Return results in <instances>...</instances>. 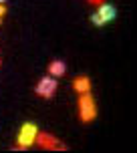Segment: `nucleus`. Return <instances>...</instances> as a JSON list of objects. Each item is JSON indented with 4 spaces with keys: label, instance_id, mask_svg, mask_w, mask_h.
Wrapping results in <instances>:
<instances>
[{
    "label": "nucleus",
    "instance_id": "1",
    "mask_svg": "<svg viewBox=\"0 0 137 153\" xmlns=\"http://www.w3.org/2000/svg\"><path fill=\"white\" fill-rule=\"evenodd\" d=\"M77 111H79V119L83 123H91L97 117V103L93 99L91 93H83L79 101H77Z\"/></svg>",
    "mask_w": 137,
    "mask_h": 153
},
{
    "label": "nucleus",
    "instance_id": "2",
    "mask_svg": "<svg viewBox=\"0 0 137 153\" xmlns=\"http://www.w3.org/2000/svg\"><path fill=\"white\" fill-rule=\"evenodd\" d=\"M36 133H38V127L34 123H22V127L18 131V137H16V145L14 149H28L31 145H34L36 141Z\"/></svg>",
    "mask_w": 137,
    "mask_h": 153
},
{
    "label": "nucleus",
    "instance_id": "3",
    "mask_svg": "<svg viewBox=\"0 0 137 153\" xmlns=\"http://www.w3.org/2000/svg\"><path fill=\"white\" fill-rule=\"evenodd\" d=\"M115 16H117V10H115V6H111V4L103 2V4H99L97 12L91 16V22L95 24V26H103V24L115 20Z\"/></svg>",
    "mask_w": 137,
    "mask_h": 153
},
{
    "label": "nucleus",
    "instance_id": "4",
    "mask_svg": "<svg viewBox=\"0 0 137 153\" xmlns=\"http://www.w3.org/2000/svg\"><path fill=\"white\" fill-rule=\"evenodd\" d=\"M34 143L40 149H46V151H65L67 149V145H63V141H59L54 135H51V133H40V131L36 133V141Z\"/></svg>",
    "mask_w": 137,
    "mask_h": 153
},
{
    "label": "nucleus",
    "instance_id": "5",
    "mask_svg": "<svg viewBox=\"0 0 137 153\" xmlns=\"http://www.w3.org/2000/svg\"><path fill=\"white\" fill-rule=\"evenodd\" d=\"M57 87H59V83H57L54 76H42L36 83V87H34V93L38 97H42V99H51L57 93Z\"/></svg>",
    "mask_w": 137,
    "mask_h": 153
},
{
    "label": "nucleus",
    "instance_id": "6",
    "mask_svg": "<svg viewBox=\"0 0 137 153\" xmlns=\"http://www.w3.org/2000/svg\"><path fill=\"white\" fill-rule=\"evenodd\" d=\"M73 91L83 95V93H91V79L87 75H79L73 79Z\"/></svg>",
    "mask_w": 137,
    "mask_h": 153
},
{
    "label": "nucleus",
    "instance_id": "7",
    "mask_svg": "<svg viewBox=\"0 0 137 153\" xmlns=\"http://www.w3.org/2000/svg\"><path fill=\"white\" fill-rule=\"evenodd\" d=\"M48 73H51V76H63L65 73H67V67H65V62L63 61H51L48 62Z\"/></svg>",
    "mask_w": 137,
    "mask_h": 153
},
{
    "label": "nucleus",
    "instance_id": "8",
    "mask_svg": "<svg viewBox=\"0 0 137 153\" xmlns=\"http://www.w3.org/2000/svg\"><path fill=\"white\" fill-rule=\"evenodd\" d=\"M4 14H6V6L0 4V24H2V20H4Z\"/></svg>",
    "mask_w": 137,
    "mask_h": 153
},
{
    "label": "nucleus",
    "instance_id": "9",
    "mask_svg": "<svg viewBox=\"0 0 137 153\" xmlns=\"http://www.w3.org/2000/svg\"><path fill=\"white\" fill-rule=\"evenodd\" d=\"M87 2H89V4H97V6H99V4H103L105 0H87Z\"/></svg>",
    "mask_w": 137,
    "mask_h": 153
},
{
    "label": "nucleus",
    "instance_id": "10",
    "mask_svg": "<svg viewBox=\"0 0 137 153\" xmlns=\"http://www.w3.org/2000/svg\"><path fill=\"white\" fill-rule=\"evenodd\" d=\"M0 4H4V0H0Z\"/></svg>",
    "mask_w": 137,
    "mask_h": 153
},
{
    "label": "nucleus",
    "instance_id": "11",
    "mask_svg": "<svg viewBox=\"0 0 137 153\" xmlns=\"http://www.w3.org/2000/svg\"><path fill=\"white\" fill-rule=\"evenodd\" d=\"M0 62H2V61H0Z\"/></svg>",
    "mask_w": 137,
    "mask_h": 153
}]
</instances>
